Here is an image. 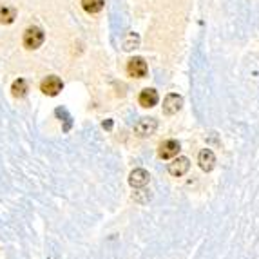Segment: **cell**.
Instances as JSON below:
<instances>
[{"instance_id": "obj_1", "label": "cell", "mask_w": 259, "mask_h": 259, "mask_svg": "<svg viewBox=\"0 0 259 259\" xmlns=\"http://www.w3.org/2000/svg\"><path fill=\"white\" fill-rule=\"evenodd\" d=\"M46 40V35H44V31L40 27L33 26V27H27L26 33H24V48L26 49H38L40 46L44 44Z\"/></svg>"}, {"instance_id": "obj_2", "label": "cell", "mask_w": 259, "mask_h": 259, "mask_svg": "<svg viewBox=\"0 0 259 259\" xmlns=\"http://www.w3.org/2000/svg\"><path fill=\"white\" fill-rule=\"evenodd\" d=\"M158 129V120L156 118H142V120L134 125V134L138 138H149Z\"/></svg>"}, {"instance_id": "obj_3", "label": "cell", "mask_w": 259, "mask_h": 259, "mask_svg": "<svg viewBox=\"0 0 259 259\" xmlns=\"http://www.w3.org/2000/svg\"><path fill=\"white\" fill-rule=\"evenodd\" d=\"M62 89H64V82L55 74L44 78L42 83H40V91L48 96H58L62 93Z\"/></svg>"}, {"instance_id": "obj_4", "label": "cell", "mask_w": 259, "mask_h": 259, "mask_svg": "<svg viewBox=\"0 0 259 259\" xmlns=\"http://www.w3.org/2000/svg\"><path fill=\"white\" fill-rule=\"evenodd\" d=\"M147 62L143 60L142 56H134L131 58L129 64H127V73L131 74L133 78H145L147 76Z\"/></svg>"}, {"instance_id": "obj_5", "label": "cell", "mask_w": 259, "mask_h": 259, "mask_svg": "<svg viewBox=\"0 0 259 259\" xmlns=\"http://www.w3.org/2000/svg\"><path fill=\"white\" fill-rule=\"evenodd\" d=\"M183 107V98L176 93H170V95L165 96L163 100V112L167 116H172L176 112H180Z\"/></svg>"}, {"instance_id": "obj_6", "label": "cell", "mask_w": 259, "mask_h": 259, "mask_svg": "<svg viewBox=\"0 0 259 259\" xmlns=\"http://www.w3.org/2000/svg\"><path fill=\"white\" fill-rule=\"evenodd\" d=\"M180 151H182V145H180L178 140H167V142H163L160 145L158 154H160L161 160H170V158L180 154Z\"/></svg>"}, {"instance_id": "obj_7", "label": "cell", "mask_w": 259, "mask_h": 259, "mask_svg": "<svg viewBox=\"0 0 259 259\" xmlns=\"http://www.w3.org/2000/svg\"><path fill=\"white\" fill-rule=\"evenodd\" d=\"M189 168H190V160L185 158V156H180L172 163H168V174L174 178L185 176V174L189 172Z\"/></svg>"}, {"instance_id": "obj_8", "label": "cell", "mask_w": 259, "mask_h": 259, "mask_svg": "<svg viewBox=\"0 0 259 259\" xmlns=\"http://www.w3.org/2000/svg\"><path fill=\"white\" fill-rule=\"evenodd\" d=\"M198 163L203 172H210V170H214V167H216V156H214V152H212L210 149H203V151L198 154Z\"/></svg>"}, {"instance_id": "obj_9", "label": "cell", "mask_w": 259, "mask_h": 259, "mask_svg": "<svg viewBox=\"0 0 259 259\" xmlns=\"http://www.w3.org/2000/svg\"><path fill=\"white\" fill-rule=\"evenodd\" d=\"M149 180H151V176H149L145 168H134L133 172L129 174V185L133 189H142V187L147 185Z\"/></svg>"}, {"instance_id": "obj_10", "label": "cell", "mask_w": 259, "mask_h": 259, "mask_svg": "<svg viewBox=\"0 0 259 259\" xmlns=\"http://www.w3.org/2000/svg\"><path fill=\"white\" fill-rule=\"evenodd\" d=\"M158 100H160V96H158V91L156 89H143L142 93H140V98H138V102H140V105L142 107H147V109H151V107H154L156 104H158Z\"/></svg>"}, {"instance_id": "obj_11", "label": "cell", "mask_w": 259, "mask_h": 259, "mask_svg": "<svg viewBox=\"0 0 259 259\" xmlns=\"http://www.w3.org/2000/svg\"><path fill=\"white\" fill-rule=\"evenodd\" d=\"M105 6V0H82V8L85 13L89 15H95V13H100Z\"/></svg>"}, {"instance_id": "obj_12", "label": "cell", "mask_w": 259, "mask_h": 259, "mask_svg": "<svg viewBox=\"0 0 259 259\" xmlns=\"http://www.w3.org/2000/svg\"><path fill=\"white\" fill-rule=\"evenodd\" d=\"M17 18V9L9 6H0V24H13Z\"/></svg>"}, {"instance_id": "obj_13", "label": "cell", "mask_w": 259, "mask_h": 259, "mask_svg": "<svg viewBox=\"0 0 259 259\" xmlns=\"http://www.w3.org/2000/svg\"><path fill=\"white\" fill-rule=\"evenodd\" d=\"M121 46H123V51H133V49H136L140 46V36L136 33H127Z\"/></svg>"}, {"instance_id": "obj_14", "label": "cell", "mask_w": 259, "mask_h": 259, "mask_svg": "<svg viewBox=\"0 0 259 259\" xmlns=\"http://www.w3.org/2000/svg\"><path fill=\"white\" fill-rule=\"evenodd\" d=\"M11 93H13V96H17V98L26 96V93H27V82L26 80H24V78L15 80L13 85H11Z\"/></svg>"}, {"instance_id": "obj_15", "label": "cell", "mask_w": 259, "mask_h": 259, "mask_svg": "<svg viewBox=\"0 0 259 259\" xmlns=\"http://www.w3.org/2000/svg\"><path fill=\"white\" fill-rule=\"evenodd\" d=\"M151 198H152L151 190H145L143 187L138 190V192H134V194H133V199H134V201H136V203H142V205H143V203H147V201H149Z\"/></svg>"}, {"instance_id": "obj_16", "label": "cell", "mask_w": 259, "mask_h": 259, "mask_svg": "<svg viewBox=\"0 0 259 259\" xmlns=\"http://www.w3.org/2000/svg\"><path fill=\"white\" fill-rule=\"evenodd\" d=\"M55 114H56V116H58V118H62V120L65 121L64 131H69V129H71V125H73V118L69 116V112L65 111L64 107H58V109H56V111H55Z\"/></svg>"}, {"instance_id": "obj_17", "label": "cell", "mask_w": 259, "mask_h": 259, "mask_svg": "<svg viewBox=\"0 0 259 259\" xmlns=\"http://www.w3.org/2000/svg\"><path fill=\"white\" fill-rule=\"evenodd\" d=\"M104 129H107V131H111V129H112V120L104 121Z\"/></svg>"}]
</instances>
